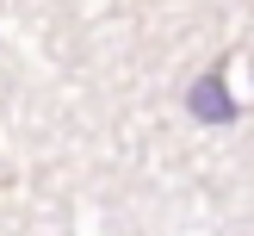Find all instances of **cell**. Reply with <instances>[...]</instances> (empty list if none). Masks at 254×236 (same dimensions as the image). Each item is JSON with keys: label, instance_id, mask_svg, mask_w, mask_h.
Masks as SVG:
<instances>
[{"label": "cell", "instance_id": "6da1fadb", "mask_svg": "<svg viewBox=\"0 0 254 236\" xmlns=\"http://www.w3.org/2000/svg\"><path fill=\"white\" fill-rule=\"evenodd\" d=\"M192 118H205V124H223V118H236V99L223 93L217 69H211V75H198V81H192Z\"/></svg>", "mask_w": 254, "mask_h": 236}]
</instances>
